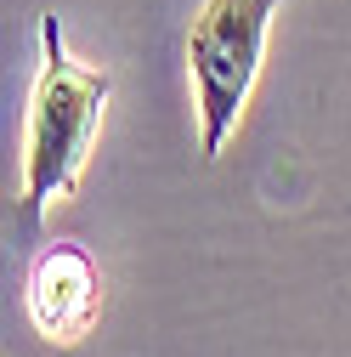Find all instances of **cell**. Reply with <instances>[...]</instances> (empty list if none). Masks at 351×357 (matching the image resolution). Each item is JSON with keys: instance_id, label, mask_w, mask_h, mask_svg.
Masks as SVG:
<instances>
[{"instance_id": "1", "label": "cell", "mask_w": 351, "mask_h": 357, "mask_svg": "<svg viewBox=\"0 0 351 357\" xmlns=\"http://www.w3.org/2000/svg\"><path fill=\"white\" fill-rule=\"evenodd\" d=\"M108 91H114L108 74L85 68L68 52L63 23L46 12L40 17V68L29 91V119H23V199H17L23 227H40V215L79 188Z\"/></svg>"}, {"instance_id": "3", "label": "cell", "mask_w": 351, "mask_h": 357, "mask_svg": "<svg viewBox=\"0 0 351 357\" xmlns=\"http://www.w3.org/2000/svg\"><path fill=\"white\" fill-rule=\"evenodd\" d=\"M97 312H102V266L91 261V250L46 244L29 266V318H34V329L57 346H74V340L91 335Z\"/></svg>"}, {"instance_id": "2", "label": "cell", "mask_w": 351, "mask_h": 357, "mask_svg": "<svg viewBox=\"0 0 351 357\" xmlns=\"http://www.w3.org/2000/svg\"><path fill=\"white\" fill-rule=\"evenodd\" d=\"M278 0H204L187 29V63L198 91V148L204 159H221L227 137L238 130V114L255 91L260 57H267Z\"/></svg>"}]
</instances>
